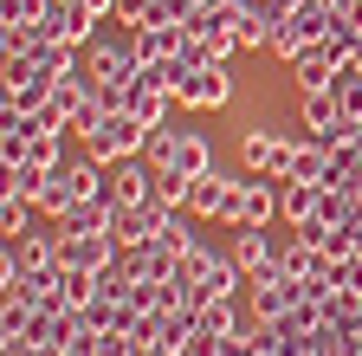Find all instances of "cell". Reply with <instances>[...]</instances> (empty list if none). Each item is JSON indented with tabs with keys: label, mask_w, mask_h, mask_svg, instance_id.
<instances>
[{
	"label": "cell",
	"mask_w": 362,
	"mask_h": 356,
	"mask_svg": "<svg viewBox=\"0 0 362 356\" xmlns=\"http://www.w3.org/2000/svg\"><path fill=\"white\" fill-rule=\"evenodd\" d=\"M143 149H149V123H136L129 110H110V117L84 137V156L104 162V168H110V162H129V156H143Z\"/></svg>",
	"instance_id": "1"
},
{
	"label": "cell",
	"mask_w": 362,
	"mask_h": 356,
	"mask_svg": "<svg viewBox=\"0 0 362 356\" xmlns=\"http://www.w3.org/2000/svg\"><path fill=\"white\" fill-rule=\"evenodd\" d=\"M240 162L259 175V182H285L291 162H298V143H291V137H279L272 123H252L246 137H240Z\"/></svg>",
	"instance_id": "2"
},
{
	"label": "cell",
	"mask_w": 362,
	"mask_h": 356,
	"mask_svg": "<svg viewBox=\"0 0 362 356\" xmlns=\"http://www.w3.org/2000/svg\"><path fill=\"white\" fill-rule=\"evenodd\" d=\"M240 201H246V182H226L220 168H207L194 195H188V214L194 220H226V227H240Z\"/></svg>",
	"instance_id": "3"
},
{
	"label": "cell",
	"mask_w": 362,
	"mask_h": 356,
	"mask_svg": "<svg viewBox=\"0 0 362 356\" xmlns=\"http://www.w3.org/2000/svg\"><path fill=\"white\" fill-rule=\"evenodd\" d=\"M84 65L98 84H136L143 59H136V39H90L84 46Z\"/></svg>",
	"instance_id": "4"
},
{
	"label": "cell",
	"mask_w": 362,
	"mask_h": 356,
	"mask_svg": "<svg viewBox=\"0 0 362 356\" xmlns=\"http://www.w3.org/2000/svg\"><path fill=\"white\" fill-rule=\"evenodd\" d=\"M104 13L98 7H84V0H52L39 20V39L52 46V39H65V46H90V26H98Z\"/></svg>",
	"instance_id": "5"
},
{
	"label": "cell",
	"mask_w": 362,
	"mask_h": 356,
	"mask_svg": "<svg viewBox=\"0 0 362 356\" xmlns=\"http://www.w3.org/2000/svg\"><path fill=\"white\" fill-rule=\"evenodd\" d=\"M304 130H310V143H324V149L356 143V123L343 117V104H337L330 91H310V98H304Z\"/></svg>",
	"instance_id": "6"
},
{
	"label": "cell",
	"mask_w": 362,
	"mask_h": 356,
	"mask_svg": "<svg viewBox=\"0 0 362 356\" xmlns=\"http://www.w3.org/2000/svg\"><path fill=\"white\" fill-rule=\"evenodd\" d=\"M104 175H110V201H117V207H143V201H156V162L129 156V162H110Z\"/></svg>",
	"instance_id": "7"
},
{
	"label": "cell",
	"mask_w": 362,
	"mask_h": 356,
	"mask_svg": "<svg viewBox=\"0 0 362 356\" xmlns=\"http://www.w3.org/2000/svg\"><path fill=\"white\" fill-rule=\"evenodd\" d=\"M175 104H188V110H226V104H233V71H226V65H201L188 84H181Z\"/></svg>",
	"instance_id": "8"
},
{
	"label": "cell",
	"mask_w": 362,
	"mask_h": 356,
	"mask_svg": "<svg viewBox=\"0 0 362 356\" xmlns=\"http://www.w3.org/2000/svg\"><path fill=\"white\" fill-rule=\"evenodd\" d=\"M162 227H168V207H162V201H143V207H117V227H110V240L129 253V246H149Z\"/></svg>",
	"instance_id": "9"
},
{
	"label": "cell",
	"mask_w": 362,
	"mask_h": 356,
	"mask_svg": "<svg viewBox=\"0 0 362 356\" xmlns=\"http://www.w3.org/2000/svg\"><path fill=\"white\" fill-rule=\"evenodd\" d=\"M291 304H304V279H285V272L252 279V318H285Z\"/></svg>",
	"instance_id": "10"
},
{
	"label": "cell",
	"mask_w": 362,
	"mask_h": 356,
	"mask_svg": "<svg viewBox=\"0 0 362 356\" xmlns=\"http://www.w3.org/2000/svg\"><path fill=\"white\" fill-rule=\"evenodd\" d=\"M59 98V78H26V84H0V117H39L45 104Z\"/></svg>",
	"instance_id": "11"
},
{
	"label": "cell",
	"mask_w": 362,
	"mask_h": 356,
	"mask_svg": "<svg viewBox=\"0 0 362 356\" xmlns=\"http://www.w3.org/2000/svg\"><path fill=\"white\" fill-rule=\"evenodd\" d=\"M156 168H175V175H188V182H201V175L214 168V149H207V137H201V130H175L168 162H156Z\"/></svg>",
	"instance_id": "12"
},
{
	"label": "cell",
	"mask_w": 362,
	"mask_h": 356,
	"mask_svg": "<svg viewBox=\"0 0 362 356\" xmlns=\"http://www.w3.org/2000/svg\"><path fill=\"white\" fill-rule=\"evenodd\" d=\"M279 253H285V246H272V234H265V227H246V234L233 240V259H240L246 285H252V279H265V272H279Z\"/></svg>",
	"instance_id": "13"
},
{
	"label": "cell",
	"mask_w": 362,
	"mask_h": 356,
	"mask_svg": "<svg viewBox=\"0 0 362 356\" xmlns=\"http://www.w3.org/2000/svg\"><path fill=\"white\" fill-rule=\"evenodd\" d=\"M117 259H123V246L110 234H78V240H65V265H78V272H110Z\"/></svg>",
	"instance_id": "14"
},
{
	"label": "cell",
	"mask_w": 362,
	"mask_h": 356,
	"mask_svg": "<svg viewBox=\"0 0 362 356\" xmlns=\"http://www.w3.org/2000/svg\"><path fill=\"white\" fill-rule=\"evenodd\" d=\"M117 227V201H78L59 214V240H78V234H110Z\"/></svg>",
	"instance_id": "15"
},
{
	"label": "cell",
	"mask_w": 362,
	"mask_h": 356,
	"mask_svg": "<svg viewBox=\"0 0 362 356\" xmlns=\"http://www.w3.org/2000/svg\"><path fill=\"white\" fill-rule=\"evenodd\" d=\"M129 39H136V59L143 65H162V59H175L188 46V26H136Z\"/></svg>",
	"instance_id": "16"
},
{
	"label": "cell",
	"mask_w": 362,
	"mask_h": 356,
	"mask_svg": "<svg viewBox=\"0 0 362 356\" xmlns=\"http://www.w3.org/2000/svg\"><path fill=\"white\" fill-rule=\"evenodd\" d=\"M175 259H181V253H168L162 240H149V246H129V253H123V272H129V279H175Z\"/></svg>",
	"instance_id": "17"
},
{
	"label": "cell",
	"mask_w": 362,
	"mask_h": 356,
	"mask_svg": "<svg viewBox=\"0 0 362 356\" xmlns=\"http://www.w3.org/2000/svg\"><path fill=\"white\" fill-rule=\"evenodd\" d=\"M240 285H246L240 259H214V265H207V279H201V285L188 292V304H214V298H233Z\"/></svg>",
	"instance_id": "18"
},
{
	"label": "cell",
	"mask_w": 362,
	"mask_h": 356,
	"mask_svg": "<svg viewBox=\"0 0 362 356\" xmlns=\"http://www.w3.org/2000/svg\"><path fill=\"white\" fill-rule=\"evenodd\" d=\"M272 214H279V188L252 175V182H246V201H240V227H233V234H246V227H272Z\"/></svg>",
	"instance_id": "19"
},
{
	"label": "cell",
	"mask_w": 362,
	"mask_h": 356,
	"mask_svg": "<svg viewBox=\"0 0 362 356\" xmlns=\"http://www.w3.org/2000/svg\"><path fill=\"white\" fill-rule=\"evenodd\" d=\"M317 207H324V188L317 182H279V214L291 220V227H304Z\"/></svg>",
	"instance_id": "20"
},
{
	"label": "cell",
	"mask_w": 362,
	"mask_h": 356,
	"mask_svg": "<svg viewBox=\"0 0 362 356\" xmlns=\"http://www.w3.org/2000/svg\"><path fill=\"white\" fill-rule=\"evenodd\" d=\"M123 110H129L136 123L162 130V123H168V91H149V84H129V91H123Z\"/></svg>",
	"instance_id": "21"
},
{
	"label": "cell",
	"mask_w": 362,
	"mask_h": 356,
	"mask_svg": "<svg viewBox=\"0 0 362 356\" xmlns=\"http://www.w3.org/2000/svg\"><path fill=\"white\" fill-rule=\"evenodd\" d=\"M45 182H52V168H39V162H13L7 175H0V188L20 195V201H39V195H45Z\"/></svg>",
	"instance_id": "22"
},
{
	"label": "cell",
	"mask_w": 362,
	"mask_h": 356,
	"mask_svg": "<svg viewBox=\"0 0 362 356\" xmlns=\"http://www.w3.org/2000/svg\"><path fill=\"white\" fill-rule=\"evenodd\" d=\"M324 168H330V149L324 143H298V162H291V175H285V182H324Z\"/></svg>",
	"instance_id": "23"
},
{
	"label": "cell",
	"mask_w": 362,
	"mask_h": 356,
	"mask_svg": "<svg viewBox=\"0 0 362 356\" xmlns=\"http://www.w3.org/2000/svg\"><path fill=\"white\" fill-rule=\"evenodd\" d=\"M201 324H207L214 337H246V324H240V304H233V298H214V304H201Z\"/></svg>",
	"instance_id": "24"
},
{
	"label": "cell",
	"mask_w": 362,
	"mask_h": 356,
	"mask_svg": "<svg viewBox=\"0 0 362 356\" xmlns=\"http://www.w3.org/2000/svg\"><path fill=\"white\" fill-rule=\"evenodd\" d=\"M33 201H20V195H7V201H0V240H26L33 234Z\"/></svg>",
	"instance_id": "25"
},
{
	"label": "cell",
	"mask_w": 362,
	"mask_h": 356,
	"mask_svg": "<svg viewBox=\"0 0 362 356\" xmlns=\"http://www.w3.org/2000/svg\"><path fill=\"white\" fill-rule=\"evenodd\" d=\"M59 292L71 311H84L90 298H98V272H78V265H59Z\"/></svg>",
	"instance_id": "26"
},
{
	"label": "cell",
	"mask_w": 362,
	"mask_h": 356,
	"mask_svg": "<svg viewBox=\"0 0 362 356\" xmlns=\"http://www.w3.org/2000/svg\"><path fill=\"white\" fill-rule=\"evenodd\" d=\"M214 259H220V253H207V246H194V253H181V259H175V285H181V298H188V292L207 279V265H214Z\"/></svg>",
	"instance_id": "27"
},
{
	"label": "cell",
	"mask_w": 362,
	"mask_h": 356,
	"mask_svg": "<svg viewBox=\"0 0 362 356\" xmlns=\"http://www.w3.org/2000/svg\"><path fill=\"white\" fill-rule=\"evenodd\" d=\"M188 195H194V182L188 175H175V168H156V201L175 214V207H188Z\"/></svg>",
	"instance_id": "28"
},
{
	"label": "cell",
	"mask_w": 362,
	"mask_h": 356,
	"mask_svg": "<svg viewBox=\"0 0 362 356\" xmlns=\"http://www.w3.org/2000/svg\"><path fill=\"white\" fill-rule=\"evenodd\" d=\"M52 0H0V26H39Z\"/></svg>",
	"instance_id": "29"
},
{
	"label": "cell",
	"mask_w": 362,
	"mask_h": 356,
	"mask_svg": "<svg viewBox=\"0 0 362 356\" xmlns=\"http://www.w3.org/2000/svg\"><path fill=\"white\" fill-rule=\"evenodd\" d=\"M156 240H162V246H168V253H194V246H201V240H194V234H188V220H181V214H168V227H162V234H156Z\"/></svg>",
	"instance_id": "30"
},
{
	"label": "cell",
	"mask_w": 362,
	"mask_h": 356,
	"mask_svg": "<svg viewBox=\"0 0 362 356\" xmlns=\"http://www.w3.org/2000/svg\"><path fill=\"white\" fill-rule=\"evenodd\" d=\"M220 350H226V337H214L207 324H194V337L181 343V356H220Z\"/></svg>",
	"instance_id": "31"
},
{
	"label": "cell",
	"mask_w": 362,
	"mask_h": 356,
	"mask_svg": "<svg viewBox=\"0 0 362 356\" xmlns=\"http://www.w3.org/2000/svg\"><path fill=\"white\" fill-rule=\"evenodd\" d=\"M136 350H143L136 337H123V331H104V337H98V350H90V356H136Z\"/></svg>",
	"instance_id": "32"
},
{
	"label": "cell",
	"mask_w": 362,
	"mask_h": 356,
	"mask_svg": "<svg viewBox=\"0 0 362 356\" xmlns=\"http://www.w3.org/2000/svg\"><path fill=\"white\" fill-rule=\"evenodd\" d=\"M349 65H362V39H356V52H349Z\"/></svg>",
	"instance_id": "33"
}]
</instances>
